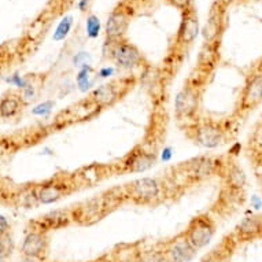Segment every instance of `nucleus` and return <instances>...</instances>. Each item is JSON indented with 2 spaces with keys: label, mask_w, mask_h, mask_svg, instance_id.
I'll return each instance as SVG.
<instances>
[{
  "label": "nucleus",
  "mask_w": 262,
  "mask_h": 262,
  "mask_svg": "<svg viewBox=\"0 0 262 262\" xmlns=\"http://www.w3.org/2000/svg\"><path fill=\"white\" fill-rule=\"evenodd\" d=\"M215 43H205L201 55H199L201 66H213L215 58H217V44Z\"/></svg>",
  "instance_id": "22"
},
{
  "label": "nucleus",
  "mask_w": 262,
  "mask_h": 262,
  "mask_svg": "<svg viewBox=\"0 0 262 262\" xmlns=\"http://www.w3.org/2000/svg\"><path fill=\"white\" fill-rule=\"evenodd\" d=\"M73 221V209H69V210H55L48 213L44 217H40V220L37 221L39 227L36 228V229L41 231V232H47L50 229H59V228L68 227Z\"/></svg>",
  "instance_id": "14"
},
{
  "label": "nucleus",
  "mask_w": 262,
  "mask_h": 262,
  "mask_svg": "<svg viewBox=\"0 0 262 262\" xmlns=\"http://www.w3.org/2000/svg\"><path fill=\"white\" fill-rule=\"evenodd\" d=\"M168 2L172 6H174L176 9L181 10L183 13H184V11H187V10L192 9V7H193L192 2H191V0H168Z\"/></svg>",
  "instance_id": "28"
},
{
  "label": "nucleus",
  "mask_w": 262,
  "mask_h": 262,
  "mask_svg": "<svg viewBox=\"0 0 262 262\" xmlns=\"http://www.w3.org/2000/svg\"><path fill=\"white\" fill-rule=\"evenodd\" d=\"M22 99L14 95L5 96L0 100V117L2 118H13L21 110Z\"/></svg>",
  "instance_id": "19"
},
{
  "label": "nucleus",
  "mask_w": 262,
  "mask_h": 262,
  "mask_svg": "<svg viewBox=\"0 0 262 262\" xmlns=\"http://www.w3.org/2000/svg\"><path fill=\"white\" fill-rule=\"evenodd\" d=\"M183 233L193 250L199 251L205 249L214 236L215 223L207 214H199L189 221Z\"/></svg>",
  "instance_id": "1"
},
{
  "label": "nucleus",
  "mask_w": 262,
  "mask_h": 262,
  "mask_svg": "<svg viewBox=\"0 0 262 262\" xmlns=\"http://www.w3.org/2000/svg\"><path fill=\"white\" fill-rule=\"evenodd\" d=\"M201 262H217V261H215V259H211V257H210V255H209V257H206V258H205V259H202V261H201Z\"/></svg>",
  "instance_id": "36"
},
{
  "label": "nucleus",
  "mask_w": 262,
  "mask_h": 262,
  "mask_svg": "<svg viewBox=\"0 0 262 262\" xmlns=\"http://www.w3.org/2000/svg\"><path fill=\"white\" fill-rule=\"evenodd\" d=\"M90 72H91L90 66H86V63L82 64V69L80 70V73H78L77 76V85L81 91L88 90V88L91 86V84H92L90 80Z\"/></svg>",
  "instance_id": "25"
},
{
  "label": "nucleus",
  "mask_w": 262,
  "mask_h": 262,
  "mask_svg": "<svg viewBox=\"0 0 262 262\" xmlns=\"http://www.w3.org/2000/svg\"><path fill=\"white\" fill-rule=\"evenodd\" d=\"M224 22V7L219 2L211 7V11L209 14L207 22L203 28V37L206 43H215L219 39L220 33L223 30Z\"/></svg>",
  "instance_id": "15"
},
{
  "label": "nucleus",
  "mask_w": 262,
  "mask_h": 262,
  "mask_svg": "<svg viewBox=\"0 0 262 262\" xmlns=\"http://www.w3.org/2000/svg\"><path fill=\"white\" fill-rule=\"evenodd\" d=\"M110 56L120 68L128 70L142 66L143 60H144L139 48L135 44L125 41V40L113 41V46L110 48Z\"/></svg>",
  "instance_id": "4"
},
{
  "label": "nucleus",
  "mask_w": 262,
  "mask_h": 262,
  "mask_svg": "<svg viewBox=\"0 0 262 262\" xmlns=\"http://www.w3.org/2000/svg\"><path fill=\"white\" fill-rule=\"evenodd\" d=\"M114 73V69L113 68H104L99 72V76L100 77H108V76H112Z\"/></svg>",
  "instance_id": "30"
},
{
  "label": "nucleus",
  "mask_w": 262,
  "mask_h": 262,
  "mask_svg": "<svg viewBox=\"0 0 262 262\" xmlns=\"http://www.w3.org/2000/svg\"><path fill=\"white\" fill-rule=\"evenodd\" d=\"M35 96H36L35 86L28 82V84L22 88V92H21L22 102H24V103H30L32 100L35 99Z\"/></svg>",
  "instance_id": "26"
},
{
  "label": "nucleus",
  "mask_w": 262,
  "mask_h": 262,
  "mask_svg": "<svg viewBox=\"0 0 262 262\" xmlns=\"http://www.w3.org/2000/svg\"><path fill=\"white\" fill-rule=\"evenodd\" d=\"M262 103V68L251 73L246 80L239 99L236 112L239 114H249Z\"/></svg>",
  "instance_id": "2"
},
{
  "label": "nucleus",
  "mask_w": 262,
  "mask_h": 262,
  "mask_svg": "<svg viewBox=\"0 0 262 262\" xmlns=\"http://www.w3.org/2000/svg\"><path fill=\"white\" fill-rule=\"evenodd\" d=\"M154 154L146 152L143 150H135L129 154L125 165V170L132 173H142L146 172L147 169H150L154 165Z\"/></svg>",
  "instance_id": "17"
},
{
  "label": "nucleus",
  "mask_w": 262,
  "mask_h": 262,
  "mask_svg": "<svg viewBox=\"0 0 262 262\" xmlns=\"http://www.w3.org/2000/svg\"><path fill=\"white\" fill-rule=\"evenodd\" d=\"M72 25H73V18L72 17H64L60 24L56 28L55 33L52 36V39L55 40V41H60V40H63L66 36L69 35L70 29H72Z\"/></svg>",
  "instance_id": "23"
},
{
  "label": "nucleus",
  "mask_w": 262,
  "mask_h": 262,
  "mask_svg": "<svg viewBox=\"0 0 262 262\" xmlns=\"http://www.w3.org/2000/svg\"><path fill=\"white\" fill-rule=\"evenodd\" d=\"M95 262H113V261H112V258H110V257H103V258H100V259H98V261H95Z\"/></svg>",
  "instance_id": "35"
},
{
  "label": "nucleus",
  "mask_w": 262,
  "mask_h": 262,
  "mask_svg": "<svg viewBox=\"0 0 262 262\" xmlns=\"http://www.w3.org/2000/svg\"><path fill=\"white\" fill-rule=\"evenodd\" d=\"M9 257H10L9 253H6V251H3V250L0 249V262H7Z\"/></svg>",
  "instance_id": "33"
},
{
  "label": "nucleus",
  "mask_w": 262,
  "mask_h": 262,
  "mask_svg": "<svg viewBox=\"0 0 262 262\" xmlns=\"http://www.w3.org/2000/svg\"><path fill=\"white\" fill-rule=\"evenodd\" d=\"M250 150L253 151L255 158L259 159V166H262V121L254 128L253 135L250 136L249 140Z\"/></svg>",
  "instance_id": "21"
},
{
  "label": "nucleus",
  "mask_w": 262,
  "mask_h": 262,
  "mask_svg": "<svg viewBox=\"0 0 262 262\" xmlns=\"http://www.w3.org/2000/svg\"><path fill=\"white\" fill-rule=\"evenodd\" d=\"M236 241L249 242L262 237V215H249L242 220L235 228Z\"/></svg>",
  "instance_id": "13"
},
{
  "label": "nucleus",
  "mask_w": 262,
  "mask_h": 262,
  "mask_svg": "<svg viewBox=\"0 0 262 262\" xmlns=\"http://www.w3.org/2000/svg\"><path fill=\"white\" fill-rule=\"evenodd\" d=\"M86 7H88V0H80L78 2V9H80V11H85Z\"/></svg>",
  "instance_id": "32"
},
{
  "label": "nucleus",
  "mask_w": 262,
  "mask_h": 262,
  "mask_svg": "<svg viewBox=\"0 0 262 262\" xmlns=\"http://www.w3.org/2000/svg\"><path fill=\"white\" fill-rule=\"evenodd\" d=\"M9 229H10V224L7 221L5 215L0 214V236H5L9 233Z\"/></svg>",
  "instance_id": "29"
},
{
  "label": "nucleus",
  "mask_w": 262,
  "mask_h": 262,
  "mask_svg": "<svg viewBox=\"0 0 262 262\" xmlns=\"http://www.w3.org/2000/svg\"><path fill=\"white\" fill-rule=\"evenodd\" d=\"M198 91L196 85H187L177 94L174 99V112L179 120L191 118L198 110Z\"/></svg>",
  "instance_id": "9"
},
{
  "label": "nucleus",
  "mask_w": 262,
  "mask_h": 262,
  "mask_svg": "<svg viewBox=\"0 0 262 262\" xmlns=\"http://www.w3.org/2000/svg\"><path fill=\"white\" fill-rule=\"evenodd\" d=\"M125 191H126V196H129L134 202L147 205L159 198L162 192V185L157 179L142 177L126 185Z\"/></svg>",
  "instance_id": "3"
},
{
  "label": "nucleus",
  "mask_w": 262,
  "mask_h": 262,
  "mask_svg": "<svg viewBox=\"0 0 262 262\" xmlns=\"http://www.w3.org/2000/svg\"><path fill=\"white\" fill-rule=\"evenodd\" d=\"M125 86L126 85H124L122 81H113L107 82V84H102V85L95 88L91 92L90 102L99 108L113 106L124 95L122 90H124Z\"/></svg>",
  "instance_id": "7"
},
{
  "label": "nucleus",
  "mask_w": 262,
  "mask_h": 262,
  "mask_svg": "<svg viewBox=\"0 0 262 262\" xmlns=\"http://www.w3.org/2000/svg\"><path fill=\"white\" fill-rule=\"evenodd\" d=\"M129 11L128 10L116 9L107 18L106 22V36L107 39L112 41H117V40H122L125 32L128 29L129 25Z\"/></svg>",
  "instance_id": "12"
},
{
  "label": "nucleus",
  "mask_w": 262,
  "mask_h": 262,
  "mask_svg": "<svg viewBox=\"0 0 262 262\" xmlns=\"http://www.w3.org/2000/svg\"><path fill=\"white\" fill-rule=\"evenodd\" d=\"M52 107H54V102L51 100H47V102H43V103L37 104L33 110H32V114L35 116H46L48 113H51Z\"/></svg>",
  "instance_id": "27"
},
{
  "label": "nucleus",
  "mask_w": 262,
  "mask_h": 262,
  "mask_svg": "<svg viewBox=\"0 0 262 262\" xmlns=\"http://www.w3.org/2000/svg\"><path fill=\"white\" fill-rule=\"evenodd\" d=\"M100 32V21L99 18L91 14L90 17L86 18V35L91 39H96L99 36Z\"/></svg>",
  "instance_id": "24"
},
{
  "label": "nucleus",
  "mask_w": 262,
  "mask_h": 262,
  "mask_svg": "<svg viewBox=\"0 0 262 262\" xmlns=\"http://www.w3.org/2000/svg\"><path fill=\"white\" fill-rule=\"evenodd\" d=\"M192 132L193 140L205 148H215L221 146L227 139V134L223 126L213 121H206L195 125Z\"/></svg>",
  "instance_id": "5"
},
{
  "label": "nucleus",
  "mask_w": 262,
  "mask_h": 262,
  "mask_svg": "<svg viewBox=\"0 0 262 262\" xmlns=\"http://www.w3.org/2000/svg\"><path fill=\"white\" fill-rule=\"evenodd\" d=\"M196 251L185 239L184 233L177 235L168 243L163 245V249L161 250V257L165 262H189L193 259Z\"/></svg>",
  "instance_id": "6"
},
{
  "label": "nucleus",
  "mask_w": 262,
  "mask_h": 262,
  "mask_svg": "<svg viewBox=\"0 0 262 262\" xmlns=\"http://www.w3.org/2000/svg\"><path fill=\"white\" fill-rule=\"evenodd\" d=\"M181 168H184V177L191 181H198L217 172V162L211 158H198L181 165Z\"/></svg>",
  "instance_id": "11"
},
{
  "label": "nucleus",
  "mask_w": 262,
  "mask_h": 262,
  "mask_svg": "<svg viewBox=\"0 0 262 262\" xmlns=\"http://www.w3.org/2000/svg\"><path fill=\"white\" fill-rule=\"evenodd\" d=\"M21 262H43V259H37V258H30V257H24Z\"/></svg>",
  "instance_id": "34"
},
{
  "label": "nucleus",
  "mask_w": 262,
  "mask_h": 262,
  "mask_svg": "<svg viewBox=\"0 0 262 262\" xmlns=\"http://www.w3.org/2000/svg\"><path fill=\"white\" fill-rule=\"evenodd\" d=\"M68 188H69V185L63 184V183H56V181L43 184L36 191L37 202L41 205H51V203L58 202L68 193Z\"/></svg>",
  "instance_id": "16"
},
{
  "label": "nucleus",
  "mask_w": 262,
  "mask_h": 262,
  "mask_svg": "<svg viewBox=\"0 0 262 262\" xmlns=\"http://www.w3.org/2000/svg\"><path fill=\"white\" fill-rule=\"evenodd\" d=\"M246 184V176L237 165L229 166L227 170V185L228 188L235 191H243Z\"/></svg>",
  "instance_id": "20"
},
{
  "label": "nucleus",
  "mask_w": 262,
  "mask_h": 262,
  "mask_svg": "<svg viewBox=\"0 0 262 262\" xmlns=\"http://www.w3.org/2000/svg\"><path fill=\"white\" fill-rule=\"evenodd\" d=\"M199 33V19L195 9H189L183 13L176 41L180 46H189L195 41Z\"/></svg>",
  "instance_id": "10"
},
{
  "label": "nucleus",
  "mask_w": 262,
  "mask_h": 262,
  "mask_svg": "<svg viewBox=\"0 0 262 262\" xmlns=\"http://www.w3.org/2000/svg\"><path fill=\"white\" fill-rule=\"evenodd\" d=\"M170 157H172V148L170 147H168V148H165L162 152V161H169L170 159Z\"/></svg>",
  "instance_id": "31"
},
{
  "label": "nucleus",
  "mask_w": 262,
  "mask_h": 262,
  "mask_svg": "<svg viewBox=\"0 0 262 262\" xmlns=\"http://www.w3.org/2000/svg\"><path fill=\"white\" fill-rule=\"evenodd\" d=\"M48 247H50V241H48L47 232L33 229L24 239L21 253L24 257L37 258L44 261V258L48 254Z\"/></svg>",
  "instance_id": "8"
},
{
  "label": "nucleus",
  "mask_w": 262,
  "mask_h": 262,
  "mask_svg": "<svg viewBox=\"0 0 262 262\" xmlns=\"http://www.w3.org/2000/svg\"><path fill=\"white\" fill-rule=\"evenodd\" d=\"M113 262H140L142 251L135 246L122 245L118 246L110 255Z\"/></svg>",
  "instance_id": "18"
}]
</instances>
